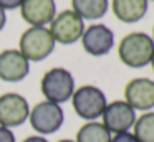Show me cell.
I'll list each match as a JSON object with an SVG mask.
<instances>
[{"label": "cell", "instance_id": "cell-9", "mask_svg": "<svg viewBox=\"0 0 154 142\" xmlns=\"http://www.w3.org/2000/svg\"><path fill=\"white\" fill-rule=\"evenodd\" d=\"M83 50L91 56H104L114 46V33L103 23H93L81 35Z\"/></svg>", "mask_w": 154, "mask_h": 142}, {"label": "cell", "instance_id": "cell-12", "mask_svg": "<svg viewBox=\"0 0 154 142\" xmlns=\"http://www.w3.org/2000/svg\"><path fill=\"white\" fill-rule=\"evenodd\" d=\"M20 15L30 26H45L57 15L55 0H23Z\"/></svg>", "mask_w": 154, "mask_h": 142}, {"label": "cell", "instance_id": "cell-11", "mask_svg": "<svg viewBox=\"0 0 154 142\" xmlns=\"http://www.w3.org/2000/svg\"><path fill=\"white\" fill-rule=\"evenodd\" d=\"M30 73V61L18 50L0 51V79L7 83H18Z\"/></svg>", "mask_w": 154, "mask_h": 142}, {"label": "cell", "instance_id": "cell-7", "mask_svg": "<svg viewBox=\"0 0 154 142\" xmlns=\"http://www.w3.org/2000/svg\"><path fill=\"white\" fill-rule=\"evenodd\" d=\"M136 119V111L124 99H118V101H111L106 104L103 116H101V124L111 134H119V132L133 131Z\"/></svg>", "mask_w": 154, "mask_h": 142}, {"label": "cell", "instance_id": "cell-16", "mask_svg": "<svg viewBox=\"0 0 154 142\" xmlns=\"http://www.w3.org/2000/svg\"><path fill=\"white\" fill-rule=\"evenodd\" d=\"M131 132L139 142H154V111L143 112L136 119Z\"/></svg>", "mask_w": 154, "mask_h": 142}, {"label": "cell", "instance_id": "cell-23", "mask_svg": "<svg viewBox=\"0 0 154 142\" xmlns=\"http://www.w3.org/2000/svg\"><path fill=\"white\" fill-rule=\"evenodd\" d=\"M151 66H152V71H154V55H152V58H151V63H149Z\"/></svg>", "mask_w": 154, "mask_h": 142}, {"label": "cell", "instance_id": "cell-2", "mask_svg": "<svg viewBox=\"0 0 154 142\" xmlns=\"http://www.w3.org/2000/svg\"><path fill=\"white\" fill-rule=\"evenodd\" d=\"M40 91L45 101L63 104L70 101L75 92V78L68 69L65 68H51L42 76Z\"/></svg>", "mask_w": 154, "mask_h": 142}, {"label": "cell", "instance_id": "cell-22", "mask_svg": "<svg viewBox=\"0 0 154 142\" xmlns=\"http://www.w3.org/2000/svg\"><path fill=\"white\" fill-rule=\"evenodd\" d=\"M57 142H75L73 139H60V140H57Z\"/></svg>", "mask_w": 154, "mask_h": 142}, {"label": "cell", "instance_id": "cell-1", "mask_svg": "<svg viewBox=\"0 0 154 142\" xmlns=\"http://www.w3.org/2000/svg\"><path fill=\"white\" fill-rule=\"evenodd\" d=\"M154 55V40L147 33L131 32L118 45V56L128 68L139 69L151 63Z\"/></svg>", "mask_w": 154, "mask_h": 142}, {"label": "cell", "instance_id": "cell-25", "mask_svg": "<svg viewBox=\"0 0 154 142\" xmlns=\"http://www.w3.org/2000/svg\"><path fill=\"white\" fill-rule=\"evenodd\" d=\"M147 2H154V0H147Z\"/></svg>", "mask_w": 154, "mask_h": 142}, {"label": "cell", "instance_id": "cell-14", "mask_svg": "<svg viewBox=\"0 0 154 142\" xmlns=\"http://www.w3.org/2000/svg\"><path fill=\"white\" fill-rule=\"evenodd\" d=\"M109 8V0H71V10L83 20L103 18Z\"/></svg>", "mask_w": 154, "mask_h": 142}, {"label": "cell", "instance_id": "cell-15", "mask_svg": "<svg viewBox=\"0 0 154 142\" xmlns=\"http://www.w3.org/2000/svg\"><path fill=\"white\" fill-rule=\"evenodd\" d=\"M111 132L98 121L85 122L76 132L75 142H109L111 140Z\"/></svg>", "mask_w": 154, "mask_h": 142}, {"label": "cell", "instance_id": "cell-18", "mask_svg": "<svg viewBox=\"0 0 154 142\" xmlns=\"http://www.w3.org/2000/svg\"><path fill=\"white\" fill-rule=\"evenodd\" d=\"M0 142H17L15 134L12 132V129L0 125Z\"/></svg>", "mask_w": 154, "mask_h": 142}, {"label": "cell", "instance_id": "cell-10", "mask_svg": "<svg viewBox=\"0 0 154 142\" xmlns=\"http://www.w3.org/2000/svg\"><path fill=\"white\" fill-rule=\"evenodd\" d=\"M124 101L134 111L147 112L154 109V79L134 78L124 86Z\"/></svg>", "mask_w": 154, "mask_h": 142}, {"label": "cell", "instance_id": "cell-19", "mask_svg": "<svg viewBox=\"0 0 154 142\" xmlns=\"http://www.w3.org/2000/svg\"><path fill=\"white\" fill-rule=\"evenodd\" d=\"M23 0H0V8L4 10H14V8H18L22 5Z\"/></svg>", "mask_w": 154, "mask_h": 142}, {"label": "cell", "instance_id": "cell-8", "mask_svg": "<svg viewBox=\"0 0 154 142\" xmlns=\"http://www.w3.org/2000/svg\"><path fill=\"white\" fill-rule=\"evenodd\" d=\"M30 104L18 92H5L0 96V125L4 127H18L28 121Z\"/></svg>", "mask_w": 154, "mask_h": 142}, {"label": "cell", "instance_id": "cell-13", "mask_svg": "<svg viewBox=\"0 0 154 142\" xmlns=\"http://www.w3.org/2000/svg\"><path fill=\"white\" fill-rule=\"evenodd\" d=\"M147 0H111L114 17L123 23H136L147 13Z\"/></svg>", "mask_w": 154, "mask_h": 142}, {"label": "cell", "instance_id": "cell-20", "mask_svg": "<svg viewBox=\"0 0 154 142\" xmlns=\"http://www.w3.org/2000/svg\"><path fill=\"white\" fill-rule=\"evenodd\" d=\"M22 142H48V140L45 139V135L35 134V135H28V137H25Z\"/></svg>", "mask_w": 154, "mask_h": 142}, {"label": "cell", "instance_id": "cell-3", "mask_svg": "<svg viewBox=\"0 0 154 142\" xmlns=\"http://www.w3.org/2000/svg\"><path fill=\"white\" fill-rule=\"evenodd\" d=\"M55 40L47 26H30L18 40V51L28 61H42L55 50Z\"/></svg>", "mask_w": 154, "mask_h": 142}, {"label": "cell", "instance_id": "cell-21", "mask_svg": "<svg viewBox=\"0 0 154 142\" xmlns=\"http://www.w3.org/2000/svg\"><path fill=\"white\" fill-rule=\"evenodd\" d=\"M5 23H7V15H5V10L4 8H0V32L4 30Z\"/></svg>", "mask_w": 154, "mask_h": 142}, {"label": "cell", "instance_id": "cell-6", "mask_svg": "<svg viewBox=\"0 0 154 142\" xmlns=\"http://www.w3.org/2000/svg\"><path fill=\"white\" fill-rule=\"evenodd\" d=\"M48 30L55 43L73 45L78 40H81V35L85 32V20L80 18L73 10H63L55 15Z\"/></svg>", "mask_w": 154, "mask_h": 142}, {"label": "cell", "instance_id": "cell-4", "mask_svg": "<svg viewBox=\"0 0 154 142\" xmlns=\"http://www.w3.org/2000/svg\"><path fill=\"white\" fill-rule=\"evenodd\" d=\"M106 104H108L106 94L93 84L80 86L78 89H75L73 96H71L73 111L76 112L78 117H81L86 122L100 119L103 116Z\"/></svg>", "mask_w": 154, "mask_h": 142}, {"label": "cell", "instance_id": "cell-24", "mask_svg": "<svg viewBox=\"0 0 154 142\" xmlns=\"http://www.w3.org/2000/svg\"><path fill=\"white\" fill-rule=\"evenodd\" d=\"M152 40H154V26H152Z\"/></svg>", "mask_w": 154, "mask_h": 142}, {"label": "cell", "instance_id": "cell-5", "mask_svg": "<svg viewBox=\"0 0 154 142\" xmlns=\"http://www.w3.org/2000/svg\"><path fill=\"white\" fill-rule=\"evenodd\" d=\"M28 122L38 135H50L58 132V129L63 125L65 112L60 104H55V102L50 101H42L37 102L30 109Z\"/></svg>", "mask_w": 154, "mask_h": 142}, {"label": "cell", "instance_id": "cell-17", "mask_svg": "<svg viewBox=\"0 0 154 142\" xmlns=\"http://www.w3.org/2000/svg\"><path fill=\"white\" fill-rule=\"evenodd\" d=\"M109 142H139L136 139V135L133 134L131 131L128 132H119V134H113L111 135V140Z\"/></svg>", "mask_w": 154, "mask_h": 142}]
</instances>
